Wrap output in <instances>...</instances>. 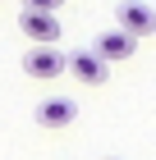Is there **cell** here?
I'll use <instances>...</instances> for the list:
<instances>
[{
    "label": "cell",
    "mask_w": 156,
    "mask_h": 160,
    "mask_svg": "<svg viewBox=\"0 0 156 160\" xmlns=\"http://www.w3.org/2000/svg\"><path fill=\"white\" fill-rule=\"evenodd\" d=\"M115 28L129 32L133 41H138V37H152V32H156V9L143 5V0H120V9H115Z\"/></svg>",
    "instance_id": "obj_1"
},
{
    "label": "cell",
    "mask_w": 156,
    "mask_h": 160,
    "mask_svg": "<svg viewBox=\"0 0 156 160\" xmlns=\"http://www.w3.org/2000/svg\"><path fill=\"white\" fill-rule=\"evenodd\" d=\"M23 73L28 78H41V82H51V78L69 73V55H60L55 46H32L23 55Z\"/></svg>",
    "instance_id": "obj_2"
},
{
    "label": "cell",
    "mask_w": 156,
    "mask_h": 160,
    "mask_svg": "<svg viewBox=\"0 0 156 160\" xmlns=\"http://www.w3.org/2000/svg\"><path fill=\"white\" fill-rule=\"evenodd\" d=\"M32 119L41 123V128H69V123L78 119V101L73 96H46L32 110Z\"/></svg>",
    "instance_id": "obj_3"
},
{
    "label": "cell",
    "mask_w": 156,
    "mask_h": 160,
    "mask_svg": "<svg viewBox=\"0 0 156 160\" xmlns=\"http://www.w3.org/2000/svg\"><path fill=\"white\" fill-rule=\"evenodd\" d=\"M96 55L106 64H120V60H133V50H138V41L129 37V32H120V28H106V32H96Z\"/></svg>",
    "instance_id": "obj_4"
},
{
    "label": "cell",
    "mask_w": 156,
    "mask_h": 160,
    "mask_svg": "<svg viewBox=\"0 0 156 160\" xmlns=\"http://www.w3.org/2000/svg\"><path fill=\"white\" fill-rule=\"evenodd\" d=\"M69 73L78 78L83 87H101L110 78V64L96 55V50H78V55H69Z\"/></svg>",
    "instance_id": "obj_5"
},
{
    "label": "cell",
    "mask_w": 156,
    "mask_h": 160,
    "mask_svg": "<svg viewBox=\"0 0 156 160\" xmlns=\"http://www.w3.org/2000/svg\"><path fill=\"white\" fill-rule=\"evenodd\" d=\"M19 28H23V37L32 41V46H55V41H60V23H55V14H28V9H23Z\"/></svg>",
    "instance_id": "obj_6"
},
{
    "label": "cell",
    "mask_w": 156,
    "mask_h": 160,
    "mask_svg": "<svg viewBox=\"0 0 156 160\" xmlns=\"http://www.w3.org/2000/svg\"><path fill=\"white\" fill-rule=\"evenodd\" d=\"M60 5H64V0H23V9H28V14H55Z\"/></svg>",
    "instance_id": "obj_7"
},
{
    "label": "cell",
    "mask_w": 156,
    "mask_h": 160,
    "mask_svg": "<svg viewBox=\"0 0 156 160\" xmlns=\"http://www.w3.org/2000/svg\"><path fill=\"white\" fill-rule=\"evenodd\" d=\"M106 160H115V156H106Z\"/></svg>",
    "instance_id": "obj_8"
}]
</instances>
